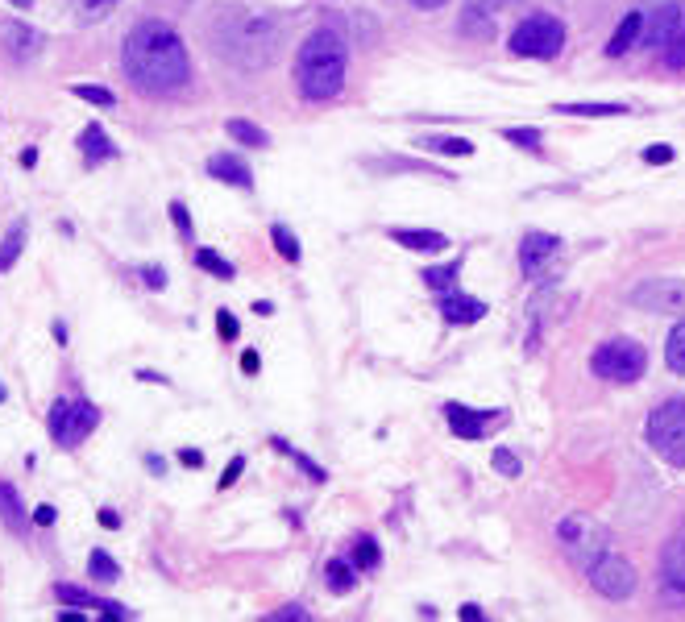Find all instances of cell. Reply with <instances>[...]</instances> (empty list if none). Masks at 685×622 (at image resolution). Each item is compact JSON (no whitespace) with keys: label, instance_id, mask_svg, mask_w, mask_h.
<instances>
[{"label":"cell","instance_id":"obj_23","mask_svg":"<svg viewBox=\"0 0 685 622\" xmlns=\"http://www.w3.org/2000/svg\"><path fill=\"white\" fill-rule=\"evenodd\" d=\"M324 577H328V589H333V593H349V589H353V581H358V564H345V560H328Z\"/></svg>","mask_w":685,"mask_h":622},{"label":"cell","instance_id":"obj_27","mask_svg":"<svg viewBox=\"0 0 685 622\" xmlns=\"http://www.w3.org/2000/svg\"><path fill=\"white\" fill-rule=\"evenodd\" d=\"M420 146L432 150V154H457V158L474 154V141H465V137H428V141H420Z\"/></svg>","mask_w":685,"mask_h":622},{"label":"cell","instance_id":"obj_54","mask_svg":"<svg viewBox=\"0 0 685 622\" xmlns=\"http://www.w3.org/2000/svg\"><path fill=\"white\" fill-rule=\"evenodd\" d=\"M13 9H34V0H9Z\"/></svg>","mask_w":685,"mask_h":622},{"label":"cell","instance_id":"obj_1","mask_svg":"<svg viewBox=\"0 0 685 622\" xmlns=\"http://www.w3.org/2000/svg\"><path fill=\"white\" fill-rule=\"evenodd\" d=\"M204 38L221 63H229L237 71H266L287 46V21L274 13H262V9L221 5L208 17Z\"/></svg>","mask_w":685,"mask_h":622},{"label":"cell","instance_id":"obj_35","mask_svg":"<svg viewBox=\"0 0 685 622\" xmlns=\"http://www.w3.org/2000/svg\"><path fill=\"white\" fill-rule=\"evenodd\" d=\"M665 63H669L673 71H685V21H681V30L673 34V42L665 46Z\"/></svg>","mask_w":685,"mask_h":622},{"label":"cell","instance_id":"obj_36","mask_svg":"<svg viewBox=\"0 0 685 622\" xmlns=\"http://www.w3.org/2000/svg\"><path fill=\"white\" fill-rule=\"evenodd\" d=\"M270 444H274V448H279V452H287V457H291V461H295L299 469H304V473L312 477V482H324V469H316V465H312L308 457H299V452H295V448H291L287 440H270Z\"/></svg>","mask_w":685,"mask_h":622},{"label":"cell","instance_id":"obj_32","mask_svg":"<svg viewBox=\"0 0 685 622\" xmlns=\"http://www.w3.org/2000/svg\"><path fill=\"white\" fill-rule=\"evenodd\" d=\"M457 262H449V266H432V270H424V282L432 291H453L457 287Z\"/></svg>","mask_w":685,"mask_h":622},{"label":"cell","instance_id":"obj_34","mask_svg":"<svg viewBox=\"0 0 685 622\" xmlns=\"http://www.w3.org/2000/svg\"><path fill=\"white\" fill-rule=\"evenodd\" d=\"M71 5L79 9V17H84V21H104L108 13L121 5V0H71Z\"/></svg>","mask_w":685,"mask_h":622},{"label":"cell","instance_id":"obj_24","mask_svg":"<svg viewBox=\"0 0 685 622\" xmlns=\"http://www.w3.org/2000/svg\"><path fill=\"white\" fill-rule=\"evenodd\" d=\"M665 361H669V370L685 378V316L677 320V328L669 332V345H665Z\"/></svg>","mask_w":685,"mask_h":622},{"label":"cell","instance_id":"obj_39","mask_svg":"<svg viewBox=\"0 0 685 622\" xmlns=\"http://www.w3.org/2000/svg\"><path fill=\"white\" fill-rule=\"evenodd\" d=\"M374 564H378V544L370 535H362L358 540V569H374Z\"/></svg>","mask_w":685,"mask_h":622},{"label":"cell","instance_id":"obj_31","mask_svg":"<svg viewBox=\"0 0 685 622\" xmlns=\"http://www.w3.org/2000/svg\"><path fill=\"white\" fill-rule=\"evenodd\" d=\"M71 96L88 100V104H96V108H113V104H117V96L108 92V88H96V83H71Z\"/></svg>","mask_w":685,"mask_h":622},{"label":"cell","instance_id":"obj_55","mask_svg":"<svg viewBox=\"0 0 685 622\" xmlns=\"http://www.w3.org/2000/svg\"><path fill=\"white\" fill-rule=\"evenodd\" d=\"M0 399H5V390H0Z\"/></svg>","mask_w":685,"mask_h":622},{"label":"cell","instance_id":"obj_2","mask_svg":"<svg viewBox=\"0 0 685 622\" xmlns=\"http://www.w3.org/2000/svg\"><path fill=\"white\" fill-rule=\"evenodd\" d=\"M121 67L142 96H175L191 79L187 46L167 21L133 25L125 38V50H121Z\"/></svg>","mask_w":685,"mask_h":622},{"label":"cell","instance_id":"obj_20","mask_svg":"<svg viewBox=\"0 0 685 622\" xmlns=\"http://www.w3.org/2000/svg\"><path fill=\"white\" fill-rule=\"evenodd\" d=\"M640 34H644V13H627L619 21V30L611 34V42H607V54H611V59H619V54H627V50L636 46Z\"/></svg>","mask_w":685,"mask_h":622},{"label":"cell","instance_id":"obj_21","mask_svg":"<svg viewBox=\"0 0 685 622\" xmlns=\"http://www.w3.org/2000/svg\"><path fill=\"white\" fill-rule=\"evenodd\" d=\"M391 241L403 245V249H416V253H436V249L449 245L445 233H432V229H395Z\"/></svg>","mask_w":685,"mask_h":622},{"label":"cell","instance_id":"obj_3","mask_svg":"<svg viewBox=\"0 0 685 622\" xmlns=\"http://www.w3.org/2000/svg\"><path fill=\"white\" fill-rule=\"evenodd\" d=\"M345 71H349V42L341 38V30L324 25L316 30L304 46H299L295 59V83L304 100H333L345 88Z\"/></svg>","mask_w":685,"mask_h":622},{"label":"cell","instance_id":"obj_42","mask_svg":"<svg viewBox=\"0 0 685 622\" xmlns=\"http://www.w3.org/2000/svg\"><path fill=\"white\" fill-rule=\"evenodd\" d=\"M495 469H499L503 477H519V461L511 457L507 448H499V452H495Z\"/></svg>","mask_w":685,"mask_h":622},{"label":"cell","instance_id":"obj_30","mask_svg":"<svg viewBox=\"0 0 685 622\" xmlns=\"http://www.w3.org/2000/svg\"><path fill=\"white\" fill-rule=\"evenodd\" d=\"M21 249H25V224L9 229V237L0 241V274L13 270V262H17V253H21Z\"/></svg>","mask_w":685,"mask_h":622},{"label":"cell","instance_id":"obj_52","mask_svg":"<svg viewBox=\"0 0 685 622\" xmlns=\"http://www.w3.org/2000/svg\"><path fill=\"white\" fill-rule=\"evenodd\" d=\"M411 5H416V9H445L449 0H411Z\"/></svg>","mask_w":685,"mask_h":622},{"label":"cell","instance_id":"obj_48","mask_svg":"<svg viewBox=\"0 0 685 622\" xmlns=\"http://www.w3.org/2000/svg\"><path fill=\"white\" fill-rule=\"evenodd\" d=\"M258 365H262V361H258V353H254V349H245V353H241V370H245V374H258Z\"/></svg>","mask_w":685,"mask_h":622},{"label":"cell","instance_id":"obj_9","mask_svg":"<svg viewBox=\"0 0 685 622\" xmlns=\"http://www.w3.org/2000/svg\"><path fill=\"white\" fill-rule=\"evenodd\" d=\"M557 535H561V548L569 552V560L578 564V569H586V564H590L598 552L611 548L607 531H602L594 519H586V515H565L561 527H557Z\"/></svg>","mask_w":685,"mask_h":622},{"label":"cell","instance_id":"obj_4","mask_svg":"<svg viewBox=\"0 0 685 622\" xmlns=\"http://www.w3.org/2000/svg\"><path fill=\"white\" fill-rule=\"evenodd\" d=\"M644 440L661 461L685 469V399H665L644 423Z\"/></svg>","mask_w":685,"mask_h":622},{"label":"cell","instance_id":"obj_40","mask_svg":"<svg viewBox=\"0 0 685 622\" xmlns=\"http://www.w3.org/2000/svg\"><path fill=\"white\" fill-rule=\"evenodd\" d=\"M171 220H175V229H179V237H196V229H191V216H187V208L183 204H171Z\"/></svg>","mask_w":685,"mask_h":622},{"label":"cell","instance_id":"obj_43","mask_svg":"<svg viewBox=\"0 0 685 622\" xmlns=\"http://www.w3.org/2000/svg\"><path fill=\"white\" fill-rule=\"evenodd\" d=\"M287 618H295V622H312V614H308L304 606H283V610L270 614V622H287Z\"/></svg>","mask_w":685,"mask_h":622},{"label":"cell","instance_id":"obj_13","mask_svg":"<svg viewBox=\"0 0 685 622\" xmlns=\"http://www.w3.org/2000/svg\"><path fill=\"white\" fill-rule=\"evenodd\" d=\"M681 21H685V9L681 5H661V9H656L652 13V21L644 25V46L648 50H665L669 42H673V34L681 30Z\"/></svg>","mask_w":685,"mask_h":622},{"label":"cell","instance_id":"obj_37","mask_svg":"<svg viewBox=\"0 0 685 622\" xmlns=\"http://www.w3.org/2000/svg\"><path fill=\"white\" fill-rule=\"evenodd\" d=\"M507 5H515V0H470V9H465V13H470V25H474L478 17L490 21V13H499V9H507Z\"/></svg>","mask_w":685,"mask_h":622},{"label":"cell","instance_id":"obj_26","mask_svg":"<svg viewBox=\"0 0 685 622\" xmlns=\"http://www.w3.org/2000/svg\"><path fill=\"white\" fill-rule=\"evenodd\" d=\"M553 112H565V117H623V104H557Z\"/></svg>","mask_w":685,"mask_h":622},{"label":"cell","instance_id":"obj_10","mask_svg":"<svg viewBox=\"0 0 685 622\" xmlns=\"http://www.w3.org/2000/svg\"><path fill=\"white\" fill-rule=\"evenodd\" d=\"M632 303L661 316H685V278H648L632 291Z\"/></svg>","mask_w":685,"mask_h":622},{"label":"cell","instance_id":"obj_15","mask_svg":"<svg viewBox=\"0 0 685 622\" xmlns=\"http://www.w3.org/2000/svg\"><path fill=\"white\" fill-rule=\"evenodd\" d=\"M54 598H59V602H67V606H88V610H100L104 618H129V610H125V606H117V602H104V598H96V593H88V589H75V585H54Z\"/></svg>","mask_w":685,"mask_h":622},{"label":"cell","instance_id":"obj_12","mask_svg":"<svg viewBox=\"0 0 685 622\" xmlns=\"http://www.w3.org/2000/svg\"><path fill=\"white\" fill-rule=\"evenodd\" d=\"M557 253L561 241L553 233H528L519 241V270H524V278H544V270H553Z\"/></svg>","mask_w":685,"mask_h":622},{"label":"cell","instance_id":"obj_22","mask_svg":"<svg viewBox=\"0 0 685 622\" xmlns=\"http://www.w3.org/2000/svg\"><path fill=\"white\" fill-rule=\"evenodd\" d=\"M0 519H5L9 531H21V527H25L21 494H17V486H9V482H0Z\"/></svg>","mask_w":685,"mask_h":622},{"label":"cell","instance_id":"obj_16","mask_svg":"<svg viewBox=\"0 0 685 622\" xmlns=\"http://www.w3.org/2000/svg\"><path fill=\"white\" fill-rule=\"evenodd\" d=\"M445 419H449L453 436H461V440H478L486 432V411H474V407L445 403Z\"/></svg>","mask_w":685,"mask_h":622},{"label":"cell","instance_id":"obj_45","mask_svg":"<svg viewBox=\"0 0 685 622\" xmlns=\"http://www.w3.org/2000/svg\"><path fill=\"white\" fill-rule=\"evenodd\" d=\"M644 162L665 166V162H673V150H669V146H648V150H644Z\"/></svg>","mask_w":685,"mask_h":622},{"label":"cell","instance_id":"obj_6","mask_svg":"<svg viewBox=\"0 0 685 622\" xmlns=\"http://www.w3.org/2000/svg\"><path fill=\"white\" fill-rule=\"evenodd\" d=\"M644 365H648L644 345L623 341V336H619V341L598 345V349H594V357H590V370H594L602 382H619V386L640 382V378H644Z\"/></svg>","mask_w":685,"mask_h":622},{"label":"cell","instance_id":"obj_47","mask_svg":"<svg viewBox=\"0 0 685 622\" xmlns=\"http://www.w3.org/2000/svg\"><path fill=\"white\" fill-rule=\"evenodd\" d=\"M54 519H59V511H54L50 502H46V506H38V511H34V523H38V527H50Z\"/></svg>","mask_w":685,"mask_h":622},{"label":"cell","instance_id":"obj_17","mask_svg":"<svg viewBox=\"0 0 685 622\" xmlns=\"http://www.w3.org/2000/svg\"><path fill=\"white\" fill-rule=\"evenodd\" d=\"M441 316L449 320V324H478L482 316H486V303L482 299H474V295H445L441 299Z\"/></svg>","mask_w":685,"mask_h":622},{"label":"cell","instance_id":"obj_14","mask_svg":"<svg viewBox=\"0 0 685 622\" xmlns=\"http://www.w3.org/2000/svg\"><path fill=\"white\" fill-rule=\"evenodd\" d=\"M208 175L221 179V183H229V187H241V191L254 187L250 166H245L237 154H212V158H208Z\"/></svg>","mask_w":685,"mask_h":622},{"label":"cell","instance_id":"obj_7","mask_svg":"<svg viewBox=\"0 0 685 622\" xmlns=\"http://www.w3.org/2000/svg\"><path fill=\"white\" fill-rule=\"evenodd\" d=\"M96 423H100V411L88 399H59L50 407L46 428H50V440L59 448H79L96 432Z\"/></svg>","mask_w":685,"mask_h":622},{"label":"cell","instance_id":"obj_46","mask_svg":"<svg viewBox=\"0 0 685 622\" xmlns=\"http://www.w3.org/2000/svg\"><path fill=\"white\" fill-rule=\"evenodd\" d=\"M241 469H245V457H233V461H229V469H225V477H221V490H229V486L237 482Z\"/></svg>","mask_w":685,"mask_h":622},{"label":"cell","instance_id":"obj_41","mask_svg":"<svg viewBox=\"0 0 685 622\" xmlns=\"http://www.w3.org/2000/svg\"><path fill=\"white\" fill-rule=\"evenodd\" d=\"M216 328H221L225 341H237V332H241V324L233 320V311H216Z\"/></svg>","mask_w":685,"mask_h":622},{"label":"cell","instance_id":"obj_49","mask_svg":"<svg viewBox=\"0 0 685 622\" xmlns=\"http://www.w3.org/2000/svg\"><path fill=\"white\" fill-rule=\"evenodd\" d=\"M100 527L117 531V527H121V515H117V511H108V506H104V511H100Z\"/></svg>","mask_w":685,"mask_h":622},{"label":"cell","instance_id":"obj_38","mask_svg":"<svg viewBox=\"0 0 685 622\" xmlns=\"http://www.w3.org/2000/svg\"><path fill=\"white\" fill-rule=\"evenodd\" d=\"M503 137L515 141V146H524V150H536L540 146V129H507Z\"/></svg>","mask_w":685,"mask_h":622},{"label":"cell","instance_id":"obj_50","mask_svg":"<svg viewBox=\"0 0 685 622\" xmlns=\"http://www.w3.org/2000/svg\"><path fill=\"white\" fill-rule=\"evenodd\" d=\"M179 461H183V465H204V457H200V452H196V448H191V452L183 448V452H179Z\"/></svg>","mask_w":685,"mask_h":622},{"label":"cell","instance_id":"obj_44","mask_svg":"<svg viewBox=\"0 0 685 622\" xmlns=\"http://www.w3.org/2000/svg\"><path fill=\"white\" fill-rule=\"evenodd\" d=\"M142 282H146V287H154V291H162V287H167V270H162V266H146L142 270Z\"/></svg>","mask_w":685,"mask_h":622},{"label":"cell","instance_id":"obj_11","mask_svg":"<svg viewBox=\"0 0 685 622\" xmlns=\"http://www.w3.org/2000/svg\"><path fill=\"white\" fill-rule=\"evenodd\" d=\"M46 38L42 30H34V25H25L21 17H9L0 21V54H5L9 63H34L42 54Z\"/></svg>","mask_w":685,"mask_h":622},{"label":"cell","instance_id":"obj_33","mask_svg":"<svg viewBox=\"0 0 685 622\" xmlns=\"http://www.w3.org/2000/svg\"><path fill=\"white\" fill-rule=\"evenodd\" d=\"M270 237H274V249H279V258H287V262H299V241H295V233L287 229V224H274V229H270Z\"/></svg>","mask_w":685,"mask_h":622},{"label":"cell","instance_id":"obj_53","mask_svg":"<svg viewBox=\"0 0 685 622\" xmlns=\"http://www.w3.org/2000/svg\"><path fill=\"white\" fill-rule=\"evenodd\" d=\"M59 618H63V622H84V614H79V610H63Z\"/></svg>","mask_w":685,"mask_h":622},{"label":"cell","instance_id":"obj_29","mask_svg":"<svg viewBox=\"0 0 685 622\" xmlns=\"http://www.w3.org/2000/svg\"><path fill=\"white\" fill-rule=\"evenodd\" d=\"M196 266L200 270H208V274H216L221 282H229L237 270H233V262L229 258H221V253H212V249H196Z\"/></svg>","mask_w":685,"mask_h":622},{"label":"cell","instance_id":"obj_25","mask_svg":"<svg viewBox=\"0 0 685 622\" xmlns=\"http://www.w3.org/2000/svg\"><path fill=\"white\" fill-rule=\"evenodd\" d=\"M229 137H237L241 146H254V150H262V146H270V137H266V129H258V125H250V121H241V117H233L229 125Z\"/></svg>","mask_w":685,"mask_h":622},{"label":"cell","instance_id":"obj_28","mask_svg":"<svg viewBox=\"0 0 685 622\" xmlns=\"http://www.w3.org/2000/svg\"><path fill=\"white\" fill-rule=\"evenodd\" d=\"M88 573H92L96 581H121V564L108 556L104 548H96V552L88 556Z\"/></svg>","mask_w":685,"mask_h":622},{"label":"cell","instance_id":"obj_19","mask_svg":"<svg viewBox=\"0 0 685 622\" xmlns=\"http://www.w3.org/2000/svg\"><path fill=\"white\" fill-rule=\"evenodd\" d=\"M79 150H84L88 166H100V162H108V158H117V146L108 141V133H104L100 125H88L84 133H79Z\"/></svg>","mask_w":685,"mask_h":622},{"label":"cell","instance_id":"obj_8","mask_svg":"<svg viewBox=\"0 0 685 622\" xmlns=\"http://www.w3.org/2000/svg\"><path fill=\"white\" fill-rule=\"evenodd\" d=\"M582 573H586V581L602 593V598H611V602H627L636 593V569H632V560H623L615 548L598 552Z\"/></svg>","mask_w":685,"mask_h":622},{"label":"cell","instance_id":"obj_18","mask_svg":"<svg viewBox=\"0 0 685 622\" xmlns=\"http://www.w3.org/2000/svg\"><path fill=\"white\" fill-rule=\"evenodd\" d=\"M661 569H665V581L685 593V527L673 535V540L665 544V556H661Z\"/></svg>","mask_w":685,"mask_h":622},{"label":"cell","instance_id":"obj_5","mask_svg":"<svg viewBox=\"0 0 685 622\" xmlns=\"http://www.w3.org/2000/svg\"><path fill=\"white\" fill-rule=\"evenodd\" d=\"M565 46V25L553 13H532L511 30V50L519 59H557Z\"/></svg>","mask_w":685,"mask_h":622},{"label":"cell","instance_id":"obj_51","mask_svg":"<svg viewBox=\"0 0 685 622\" xmlns=\"http://www.w3.org/2000/svg\"><path fill=\"white\" fill-rule=\"evenodd\" d=\"M461 618H465V622H478V618H482V606H474V602L461 606Z\"/></svg>","mask_w":685,"mask_h":622}]
</instances>
